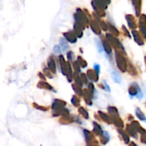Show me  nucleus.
Instances as JSON below:
<instances>
[{"label":"nucleus","mask_w":146,"mask_h":146,"mask_svg":"<svg viewBox=\"0 0 146 146\" xmlns=\"http://www.w3.org/2000/svg\"><path fill=\"white\" fill-rule=\"evenodd\" d=\"M115 61L118 68L121 72L124 73L128 69V61L124 56V53L120 51H115Z\"/></svg>","instance_id":"obj_1"},{"label":"nucleus","mask_w":146,"mask_h":146,"mask_svg":"<svg viewBox=\"0 0 146 146\" xmlns=\"http://www.w3.org/2000/svg\"><path fill=\"white\" fill-rule=\"evenodd\" d=\"M106 38L110 43V44L115 48V51H120L125 53V48H124L123 46L116 37L111 34H106Z\"/></svg>","instance_id":"obj_2"},{"label":"nucleus","mask_w":146,"mask_h":146,"mask_svg":"<svg viewBox=\"0 0 146 146\" xmlns=\"http://www.w3.org/2000/svg\"><path fill=\"white\" fill-rule=\"evenodd\" d=\"M66 103L65 101L60 99H55L53 101L52 106H51V109L53 111V115L54 116H58L60 115L61 111L64 108H65Z\"/></svg>","instance_id":"obj_3"},{"label":"nucleus","mask_w":146,"mask_h":146,"mask_svg":"<svg viewBox=\"0 0 146 146\" xmlns=\"http://www.w3.org/2000/svg\"><path fill=\"white\" fill-rule=\"evenodd\" d=\"M74 19H75V21H78V22L82 24L85 27H88V24L90 23L89 20H88V17L86 15L84 11H83L79 8L77 9L76 11L74 14Z\"/></svg>","instance_id":"obj_4"},{"label":"nucleus","mask_w":146,"mask_h":146,"mask_svg":"<svg viewBox=\"0 0 146 146\" xmlns=\"http://www.w3.org/2000/svg\"><path fill=\"white\" fill-rule=\"evenodd\" d=\"M128 93H129L131 96L133 97L136 96L138 98H142L143 96L139 86L138 85L137 83L135 82L133 83V84L130 86L129 88H128Z\"/></svg>","instance_id":"obj_5"},{"label":"nucleus","mask_w":146,"mask_h":146,"mask_svg":"<svg viewBox=\"0 0 146 146\" xmlns=\"http://www.w3.org/2000/svg\"><path fill=\"white\" fill-rule=\"evenodd\" d=\"M111 3L110 1H91V4L93 6V8L95 11L98 9L105 10L108 8V4Z\"/></svg>","instance_id":"obj_6"},{"label":"nucleus","mask_w":146,"mask_h":146,"mask_svg":"<svg viewBox=\"0 0 146 146\" xmlns=\"http://www.w3.org/2000/svg\"><path fill=\"white\" fill-rule=\"evenodd\" d=\"M84 133L87 145H98V141L92 133L88 130L84 129Z\"/></svg>","instance_id":"obj_7"},{"label":"nucleus","mask_w":146,"mask_h":146,"mask_svg":"<svg viewBox=\"0 0 146 146\" xmlns=\"http://www.w3.org/2000/svg\"><path fill=\"white\" fill-rule=\"evenodd\" d=\"M139 28L141 34L146 38V15L142 14L139 19Z\"/></svg>","instance_id":"obj_8"},{"label":"nucleus","mask_w":146,"mask_h":146,"mask_svg":"<svg viewBox=\"0 0 146 146\" xmlns=\"http://www.w3.org/2000/svg\"><path fill=\"white\" fill-rule=\"evenodd\" d=\"M85 28L86 27L78 21H75L74 25V31L77 37H79V38L82 37L83 34H84L83 31L85 29Z\"/></svg>","instance_id":"obj_9"},{"label":"nucleus","mask_w":146,"mask_h":146,"mask_svg":"<svg viewBox=\"0 0 146 146\" xmlns=\"http://www.w3.org/2000/svg\"><path fill=\"white\" fill-rule=\"evenodd\" d=\"M125 19H126L127 22H128L129 28L131 29L133 31L137 28L136 21L135 19V17L132 14H126L125 15Z\"/></svg>","instance_id":"obj_10"},{"label":"nucleus","mask_w":146,"mask_h":146,"mask_svg":"<svg viewBox=\"0 0 146 146\" xmlns=\"http://www.w3.org/2000/svg\"><path fill=\"white\" fill-rule=\"evenodd\" d=\"M64 36L66 38V41H69V42L72 43V44L76 43L77 41V36L75 33H74V31H68L67 32H64Z\"/></svg>","instance_id":"obj_11"},{"label":"nucleus","mask_w":146,"mask_h":146,"mask_svg":"<svg viewBox=\"0 0 146 146\" xmlns=\"http://www.w3.org/2000/svg\"><path fill=\"white\" fill-rule=\"evenodd\" d=\"M111 119H112V123L118 128V129H122L124 127V123L121 118H120L119 115H111Z\"/></svg>","instance_id":"obj_12"},{"label":"nucleus","mask_w":146,"mask_h":146,"mask_svg":"<svg viewBox=\"0 0 146 146\" xmlns=\"http://www.w3.org/2000/svg\"><path fill=\"white\" fill-rule=\"evenodd\" d=\"M47 65L48 68L51 71L53 74H55L56 73V62L54 58L52 56H49L47 59Z\"/></svg>","instance_id":"obj_13"},{"label":"nucleus","mask_w":146,"mask_h":146,"mask_svg":"<svg viewBox=\"0 0 146 146\" xmlns=\"http://www.w3.org/2000/svg\"><path fill=\"white\" fill-rule=\"evenodd\" d=\"M90 26H91V29L92 31L95 33L97 35H100L101 34V29L98 23L96 21L95 19L91 20L90 21Z\"/></svg>","instance_id":"obj_14"},{"label":"nucleus","mask_w":146,"mask_h":146,"mask_svg":"<svg viewBox=\"0 0 146 146\" xmlns=\"http://www.w3.org/2000/svg\"><path fill=\"white\" fill-rule=\"evenodd\" d=\"M83 96H84V101H86L87 105L92 106V97L94 96L92 94L88 91V89H85L83 91Z\"/></svg>","instance_id":"obj_15"},{"label":"nucleus","mask_w":146,"mask_h":146,"mask_svg":"<svg viewBox=\"0 0 146 146\" xmlns=\"http://www.w3.org/2000/svg\"><path fill=\"white\" fill-rule=\"evenodd\" d=\"M132 34H133V36L134 40H135V42L140 46H143L145 42H144V40L143 39L142 36L140 34V33L138 32L137 30H133L132 31Z\"/></svg>","instance_id":"obj_16"},{"label":"nucleus","mask_w":146,"mask_h":146,"mask_svg":"<svg viewBox=\"0 0 146 146\" xmlns=\"http://www.w3.org/2000/svg\"><path fill=\"white\" fill-rule=\"evenodd\" d=\"M87 77L93 82H97L98 81V74L93 69H88L86 72Z\"/></svg>","instance_id":"obj_17"},{"label":"nucleus","mask_w":146,"mask_h":146,"mask_svg":"<svg viewBox=\"0 0 146 146\" xmlns=\"http://www.w3.org/2000/svg\"><path fill=\"white\" fill-rule=\"evenodd\" d=\"M37 87L39 88H41V89L48 90V91H53L54 92H56L54 88H53L50 84H48V83L46 82V81H39V82L38 83V84H37Z\"/></svg>","instance_id":"obj_18"},{"label":"nucleus","mask_w":146,"mask_h":146,"mask_svg":"<svg viewBox=\"0 0 146 146\" xmlns=\"http://www.w3.org/2000/svg\"><path fill=\"white\" fill-rule=\"evenodd\" d=\"M132 3L134 6V8H135V15H136L137 17H139L141 16V4H142V1H140V0H133L132 1Z\"/></svg>","instance_id":"obj_19"},{"label":"nucleus","mask_w":146,"mask_h":146,"mask_svg":"<svg viewBox=\"0 0 146 146\" xmlns=\"http://www.w3.org/2000/svg\"><path fill=\"white\" fill-rule=\"evenodd\" d=\"M125 130H126L127 133H128V134H129L131 136H132L133 138H138V134H137V131L134 128V127L132 125H129V124H128V125H126V127H125Z\"/></svg>","instance_id":"obj_20"},{"label":"nucleus","mask_w":146,"mask_h":146,"mask_svg":"<svg viewBox=\"0 0 146 146\" xmlns=\"http://www.w3.org/2000/svg\"><path fill=\"white\" fill-rule=\"evenodd\" d=\"M102 44L106 52L108 54H109V55H111L112 54V46H111V45L106 38H103Z\"/></svg>","instance_id":"obj_21"},{"label":"nucleus","mask_w":146,"mask_h":146,"mask_svg":"<svg viewBox=\"0 0 146 146\" xmlns=\"http://www.w3.org/2000/svg\"><path fill=\"white\" fill-rule=\"evenodd\" d=\"M98 115L100 116V118H101L104 122H106V123H108V124L113 123L111 115H108V114L102 112V111H98Z\"/></svg>","instance_id":"obj_22"},{"label":"nucleus","mask_w":146,"mask_h":146,"mask_svg":"<svg viewBox=\"0 0 146 146\" xmlns=\"http://www.w3.org/2000/svg\"><path fill=\"white\" fill-rule=\"evenodd\" d=\"M60 123L61 124H70L71 123L74 122V116H71V115H66V116H62V118L59 121Z\"/></svg>","instance_id":"obj_23"},{"label":"nucleus","mask_w":146,"mask_h":146,"mask_svg":"<svg viewBox=\"0 0 146 146\" xmlns=\"http://www.w3.org/2000/svg\"><path fill=\"white\" fill-rule=\"evenodd\" d=\"M93 125H94L93 131H94V133L96 135H98V136H101L103 135L104 131H102V128H101V125L98 123H97L96 122H93Z\"/></svg>","instance_id":"obj_24"},{"label":"nucleus","mask_w":146,"mask_h":146,"mask_svg":"<svg viewBox=\"0 0 146 146\" xmlns=\"http://www.w3.org/2000/svg\"><path fill=\"white\" fill-rule=\"evenodd\" d=\"M131 125L134 127V128L136 130L137 132L140 133L141 134H143V133H144L145 132H146L145 130L141 126V125H140L139 123H138V121H132V122H131Z\"/></svg>","instance_id":"obj_25"},{"label":"nucleus","mask_w":146,"mask_h":146,"mask_svg":"<svg viewBox=\"0 0 146 146\" xmlns=\"http://www.w3.org/2000/svg\"><path fill=\"white\" fill-rule=\"evenodd\" d=\"M107 25H108V29L110 31V32H111V34H112L114 36H119V31L113 25H112V24H111L108 22L107 23Z\"/></svg>","instance_id":"obj_26"},{"label":"nucleus","mask_w":146,"mask_h":146,"mask_svg":"<svg viewBox=\"0 0 146 146\" xmlns=\"http://www.w3.org/2000/svg\"><path fill=\"white\" fill-rule=\"evenodd\" d=\"M100 141H101V143L106 145L108 143V141H110V135L108 133V132L106 131H104L103 133V135L101 136H100Z\"/></svg>","instance_id":"obj_27"},{"label":"nucleus","mask_w":146,"mask_h":146,"mask_svg":"<svg viewBox=\"0 0 146 146\" xmlns=\"http://www.w3.org/2000/svg\"><path fill=\"white\" fill-rule=\"evenodd\" d=\"M118 133L120 134V135H121V137H122L123 140L124 141V142H125V144H128L130 143V138L129 136H128V134L126 133L124 131H123L122 129H118Z\"/></svg>","instance_id":"obj_28"},{"label":"nucleus","mask_w":146,"mask_h":146,"mask_svg":"<svg viewBox=\"0 0 146 146\" xmlns=\"http://www.w3.org/2000/svg\"><path fill=\"white\" fill-rule=\"evenodd\" d=\"M127 71H128V73H129L131 75L134 76L138 75V72H137L136 68H135V67L131 63H128V69H127Z\"/></svg>","instance_id":"obj_29"},{"label":"nucleus","mask_w":146,"mask_h":146,"mask_svg":"<svg viewBox=\"0 0 146 146\" xmlns=\"http://www.w3.org/2000/svg\"><path fill=\"white\" fill-rule=\"evenodd\" d=\"M58 60H59L60 62V66H61V69L62 74H65V71H66V62L65 61L64 56H59L58 57Z\"/></svg>","instance_id":"obj_30"},{"label":"nucleus","mask_w":146,"mask_h":146,"mask_svg":"<svg viewBox=\"0 0 146 146\" xmlns=\"http://www.w3.org/2000/svg\"><path fill=\"white\" fill-rule=\"evenodd\" d=\"M111 77L113 79V81H115L117 84H121V77L120 76V74H118L117 71H113L111 72Z\"/></svg>","instance_id":"obj_31"},{"label":"nucleus","mask_w":146,"mask_h":146,"mask_svg":"<svg viewBox=\"0 0 146 146\" xmlns=\"http://www.w3.org/2000/svg\"><path fill=\"white\" fill-rule=\"evenodd\" d=\"M135 114H136V116L138 117V119H140L142 121H144V122H146V117L145 114L141 111L139 108H137L135 109Z\"/></svg>","instance_id":"obj_32"},{"label":"nucleus","mask_w":146,"mask_h":146,"mask_svg":"<svg viewBox=\"0 0 146 146\" xmlns=\"http://www.w3.org/2000/svg\"><path fill=\"white\" fill-rule=\"evenodd\" d=\"M74 81H75V84H76L77 86L80 87H82L83 86V81L81 80V76H79V74H77V73H74Z\"/></svg>","instance_id":"obj_33"},{"label":"nucleus","mask_w":146,"mask_h":146,"mask_svg":"<svg viewBox=\"0 0 146 146\" xmlns=\"http://www.w3.org/2000/svg\"><path fill=\"white\" fill-rule=\"evenodd\" d=\"M78 111L85 119H88V118H89V115H88V111H87L84 107H79L78 109Z\"/></svg>","instance_id":"obj_34"},{"label":"nucleus","mask_w":146,"mask_h":146,"mask_svg":"<svg viewBox=\"0 0 146 146\" xmlns=\"http://www.w3.org/2000/svg\"><path fill=\"white\" fill-rule=\"evenodd\" d=\"M59 43H60V45H61V48L64 51H66L67 49L68 48V42H67L66 39H65L64 38H59Z\"/></svg>","instance_id":"obj_35"},{"label":"nucleus","mask_w":146,"mask_h":146,"mask_svg":"<svg viewBox=\"0 0 146 146\" xmlns=\"http://www.w3.org/2000/svg\"><path fill=\"white\" fill-rule=\"evenodd\" d=\"M108 111L110 115H119L118 109L115 107L113 106H108Z\"/></svg>","instance_id":"obj_36"},{"label":"nucleus","mask_w":146,"mask_h":146,"mask_svg":"<svg viewBox=\"0 0 146 146\" xmlns=\"http://www.w3.org/2000/svg\"><path fill=\"white\" fill-rule=\"evenodd\" d=\"M72 88L74 89V91H75L76 94H78V96H83V91L82 89H81V87L78 86L76 84H74L72 85Z\"/></svg>","instance_id":"obj_37"},{"label":"nucleus","mask_w":146,"mask_h":146,"mask_svg":"<svg viewBox=\"0 0 146 146\" xmlns=\"http://www.w3.org/2000/svg\"><path fill=\"white\" fill-rule=\"evenodd\" d=\"M77 62L79 64L80 66L82 67V68H86L87 66L86 61H85L81 56H78V58H77Z\"/></svg>","instance_id":"obj_38"},{"label":"nucleus","mask_w":146,"mask_h":146,"mask_svg":"<svg viewBox=\"0 0 146 146\" xmlns=\"http://www.w3.org/2000/svg\"><path fill=\"white\" fill-rule=\"evenodd\" d=\"M71 103L75 107H78L79 108L80 106V99L76 96H74L71 98Z\"/></svg>","instance_id":"obj_39"},{"label":"nucleus","mask_w":146,"mask_h":146,"mask_svg":"<svg viewBox=\"0 0 146 146\" xmlns=\"http://www.w3.org/2000/svg\"><path fill=\"white\" fill-rule=\"evenodd\" d=\"M43 71H44V76H46L48 78H54V76H53V74L51 72V71H50L49 69H48L47 67H44V69H43Z\"/></svg>","instance_id":"obj_40"},{"label":"nucleus","mask_w":146,"mask_h":146,"mask_svg":"<svg viewBox=\"0 0 146 146\" xmlns=\"http://www.w3.org/2000/svg\"><path fill=\"white\" fill-rule=\"evenodd\" d=\"M96 47L97 48H98V51H99L100 53H101L103 51V44H102V42H101V41H99V39H98V38H96Z\"/></svg>","instance_id":"obj_41"},{"label":"nucleus","mask_w":146,"mask_h":146,"mask_svg":"<svg viewBox=\"0 0 146 146\" xmlns=\"http://www.w3.org/2000/svg\"><path fill=\"white\" fill-rule=\"evenodd\" d=\"M33 106H34L35 108H36V109L41 110V111H47L48 110V108H46V107H44V106H38V104H36V103H34V104H33Z\"/></svg>","instance_id":"obj_42"},{"label":"nucleus","mask_w":146,"mask_h":146,"mask_svg":"<svg viewBox=\"0 0 146 146\" xmlns=\"http://www.w3.org/2000/svg\"><path fill=\"white\" fill-rule=\"evenodd\" d=\"M73 66H74V68L75 70V72L78 74V73L81 72V69H80V65L77 61H74L73 63Z\"/></svg>","instance_id":"obj_43"},{"label":"nucleus","mask_w":146,"mask_h":146,"mask_svg":"<svg viewBox=\"0 0 146 146\" xmlns=\"http://www.w3.org/2000/svg\"><path fill=\"white\" fill-rule=\"evenodd\" d=\"M67 58H68V60L70 61H74V54L72 52V51H68L67 53Z\"/></svg>","instance_id":"obj_44"},{"label":"nucleus","mask_w":146,"mask_h":146,"mask_svg":"<svg viewBox=\"0 0 146 146\" xmlns=\"http://www.w3.org/2000/svg\"><path fill=\"white\" fill-rule=\"evenodd\" d=\"M81 78L83 81V84H88V77L86 76L85 74H81Z\"/></svg>","instance_id":"obj_45"},{"label":"nucleus","mask_w":146,"mask_h":146,"mask_svg":"<svg viewBox=\"0 0 146 146\" xmlns=\"http://www.w3.org/2000/svg\"><path fill=\"white\" fill-rule=\"evenodd\" d=\"M122 29H123V32H124V35H125L126 36H128L129 38H131V34H130L129 31H128V29H126V27H125L124 25H123Z\"/></svg>","instance_id":"obj_46"},{"label":"nucleus","mask_w":146,"mask_h":146,"mask_svg":"<svg viewBox=\"0 0 146 146\" xmlns=\"http://www.w3.org/2000/svg\"><path fill=\"white\" fill-rule=\"evenodd\" d=\"M88 91H89L90 92H91V94L94 95V92H95V88H94V86L92 83H89V84H88Z\"/></svg>","instance_id":"obj_47"},{"label":"nucleus","mask_w":146,"mask_h":146,"mask_svg":"<svg viewBox=\"0 0 146 146\" xmlns=\"http://www.w3.org/2000/svg\"><path fill=\"white\" fill-rule=\"evenodd\" d=\"M141 141L143 143L145 144L146 145V132H145L143 134H141Z\"/></svg>","instance_id":"obj_48"},{"label":"nucleus","mask_w":146,"mask_h":146,"mask_svg":"<svg viewBox=\"0 0 146 146\" xmlns=\"http://www.w3.org/2000/svg\"><path fill=\"white\" fill-rule=\"evenodd\" d=\"M54 51L55 53H56V54H60V53L61 52V47L58 45H56L54 48Z\"/></svg>","instance_id":"obj_49"},{"label":"nucleus","mask_w":146,"mask_h":146,"mask_svg":"<svg viewBox=\"0 0 146 146\" xmlns=\"http://www.w3.org/2000/svg\"><path fill=\"white\" fill-rule=\"evenodd\" d=\"M94 68H95V69H94V71H96V72L97 73V74H99V73H100V66L98 65V64H94Z\"/></svg>","instance_id":"obj_50"},{"label":"nucleus","mask_w":146,"mask_h":146,"mask_svg":"<svg viewBox=\"0 0 146 146\" xmlns=\"http://www.w3.org/2000/svg\"><path fill=\"white\" fill-rule=\"evenodd\" d=\"M103 82H104V87H105L106 91H107L108 92H110V91H111V88H110V87L108 86V85L107 84V83L105 81H104Z\"/></svg>","instance_id":"obj_51"},{"label":"nucleus","mask_w":146,"mask_h":146,"mask_svg":"<svg viewBox=\"0 0 146 146\" xmlns=\"http://www.w3.org/2000/svg\"><path fill=\"white\" fill-rule=\"evenodd\" d=\"M38 76L40 77V78H41V80H46V78H45V76L44 75V74H42L41 73H38Z\"/></svg>","instance_id":"obj_52"},{"label":"nucleus","mask_w":146,"mask_h":146,"mask_svg":"<svg viewBox=\"0 0 146 146\" xmlns=\"http://www.w3.org/2000/svg\"><path fill=\"white\" fill-rule=\"evenodd\" d=\"M129 146H137V145L134 142H131L129 144Z\"/></svg>","instance_id":"obj_53"},{"label":"nucleus","mask_w":146,"mask_h":146,"mask_svg":"<svg viewBox=\"0 0 146 146\" xmlns=\"http://www.w3.org/2000/svg\"><path fill=\"white\" fill-rule=\"evenodd\" d=\"M86 146H99L98 145H87Z\"/></svg>","instance_id":"obj_54"},{"label":"nucleus","mask_w":146,"mask_h":146,"mask_svg":"<svg viewBox=\"0 0 146 146\" xmlns=\"http://www.w3.org/2000/svg\"><path fill=\"white\" fill-rule=\"evenodd\" d=\"M144 60H145V66H146V56H145V58H144Z\"/></svg>","instance_id":"obj_55"}]
</instances>
